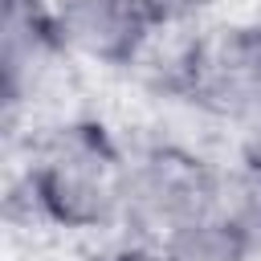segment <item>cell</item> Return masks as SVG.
Listing matches in <instances>:
<instances>
[{"mask_svg":"<svg viewBox=\"0 0 261 261\" xmlns=\"http://www.w3.org/2000/svg\"><path fill=\"white\" fill-rule=\"evenodd\" d=\"M220 167L179 143H151L130 151L126 196H122V232L135 241L163 245L192 220L208 216L216 196Z\"/></svg>","mask_w":261,"mask_h":261,"instance_id":"cell-2","label":"cell"},{"mask_svg":"<svg viewBox=\"0 0 261 261\" xmlns=\"http://www.w3.org/2000/svg\"><path fill=\"white\" fill-rule=\"evenodd\" d=\"M57 61H69L49 0H4L0 16V98L8 122L37 98Z\"/></svg>","mask_w":261,"mask_h":261,"instance_id":"cell-5","label":"cell"},{"mask_svg":"<svg viewBox=\"0 0 261 261\" xmlns=\"http://www.w3.org/2000/svg\"><path fill=\"white\" fill-rule=\"evenodd\" d=\"M155 16V24L163 33H175V29H188L192 20H200L216 0H143Z\"/></svg>","mask_w":261,"mask_h":261,"instance_id":"cell-8","label":"cell"},{"mask_svg":"<svg viewBox=\"0 0 261 261\" xmlns=\"http://www.w3.org/2000/svg\"><path fill=\"white\" fill-rule=\"evenodd\" d=\"M130 151L98 118H61L29 147L24 192L33 212L61 232L122 228Z\"/></svg>","mask_w":261,"mask_h":261,"instance_id":"cell-1","label":"cell"},{"mask_svg":"<svg viewBox=\"0 0 261 261\" xmlns=\"http://www.w3.org/2000/svg\"><path fill=\"white\" fill-rule=\"evenodd\" d=\"M241 126V147H237V159H245V163H253L257 171H261V106L245 118V122H237Z\"/></svg>","mask_w":261,"mask_h":261,"instance_id":"cell-9","label":"cell"},{"mask_svg":"<svg viewBox=\"0 0 261 261\" xmlns=\"http://www.w3.org/2000/svg\"><path fill=\"white\" fill-rule=\"evenodd\" d=\"M49 8L65 57L102 69L139 65L163 33L143 0H49Z\"/></svg>","mask_w":261,"mask_h":261,"instance_id":"cell-4","label":"cell"},{"mask_svg":"<svg viewBox=\"0 0 261 261\" xmlns=\"http://www.w3.org/2000/svg\"><path fill=\"white\" fill-rule=\"evenodd\" d=\"M208 212L228 228V237L249 253V261H261V171L253 163L237 159L232 167H220Z\"/></svg>","mask_w":261,"mask_h":261,"instance_id":"cell-6","label":"cell"},{"mask_svg":"<svg viewBox=\"0 0 261 261\" xmlns=\"http://www.w3.org/2000/svg\"><path fill=\"white\" fill-rule=\"evenodd\" d=\"M159 249H163L167 261H249V253L228 237V228L212 212L192 220L175 237H167Z\"/></svg>","mask_w":261,"mask_h":261,"instance_id":"cell-7","label":"cell"},{"mask_svg":"<svg viewBox=\"0 0 261 261\" xmlns=\"http://www.w3.org/2000/svg\"><path fill=\"white\" fill-rule=\"evenodd\" d=\"M175 90L216 118L245 122L261 106V20H232L188 41Z\"/></svg>","mask_w":261,"mask_h":261,"instance_id":"cell-3","label":"cell"}]
</instances>
